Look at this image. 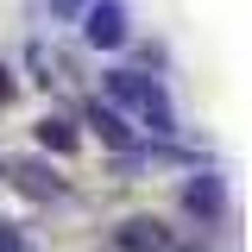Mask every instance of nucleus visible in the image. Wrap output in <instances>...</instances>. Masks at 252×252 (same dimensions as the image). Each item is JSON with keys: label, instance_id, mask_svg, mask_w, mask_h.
<instances>
[{"label": "nucleus", "instance_id": "f257e3e1", "mask_svg": "<svg viewBox=\"0 0 252 252\" xmlns=\"http://www.w3.org/2000/svg\"><path fill=\"white\" fill-rule=\"evenodd\" d=\"M114 94H120V101H132V107H139V114L158 126V132H177V120H170V101H164V89H158V82H139L132 69H120V76H114Z\"/></svg>", "mask_w": 252, "mask_h": 252}, {"label": "nucleus", "instance_id": "f03ea898", "mask_svg": "<svg viewBox=\"0 0 252 252\" xmlns=\"http://www.w3.org/2000/svg\"><path fill=\"white\" fill-rule=\"evenodd\" d=\"M120 38H126V13L114 6V0L94 6V13H89V44H120Z\"/></svg>", "mask_w": 252, "mask_h": 252}, {"label": "nucleus", "instance_id": "7ed1b4c3", "mask_svg": "<svg viewBox=\"0 0 252 252\" xmlns=\"http://www.w3.org/2000/svg\"><path fill=\"white\" fill-rule=\"evenodd\" d=\"M183 202H189V215H220V183H215V177H202V183H189Z\"/></svg>", "mask_w": 252, "mask_h": 252}, {"label": "nucleus", "instance_id": "20e7f679", "mask_svg": "<svg viewBox=\"0 0 252 252\" xmlns=\"http://www.w3.org/2000/svg\"><path fill=\"white\" fill-rule=\"evenodd\" d=\"M164 233H158V220H126V233H120V246H132V252H145V246H158Z\"/></svg>", "mask_w": 252, "mask_h": 252}, {"label": "nucleus", "instance_id": "39448f33", "mask_svg": "<svg viewBox=\"0 0 252 252\" xmlns=\"http://www.w3.org/2000/svg\"><path fill=\"white\" fill-rule=\"evenodd\" d=\"M38 139H44V145H57V152H69V145H76V132H69L63 120H38Z\"/></svg>", "mask_w": 252, "mask_h": 252}, {"label": "nucleus", "instance_id": "423d86ee", "mask_svg": "<svg viewBox=\"0 0 252 252\" xmlns=\"http://www.w3.org/2000/svg\"><path fill=\"white\" fill-rule=\"evenodd\" d=\"M0 252H32V246L19 240V233H6V227H0Z\"/></svg>", "mask_w": 252, "mask_h": 252}, {"label": "nucleus", "instance_id": "0eeeda50", "mask_svg": "<svg viewBox=\"0 0 252 252\" xmlns=\"http://www.w3.org/2000/svg\"><path fill=\"white\" fill-rule=\"evenodd\" d=\"M6 94H13V76H6V69H0V101H6Z\"/></svg>", "mask_w": 252, "mask_h": 252}]
</instances>
